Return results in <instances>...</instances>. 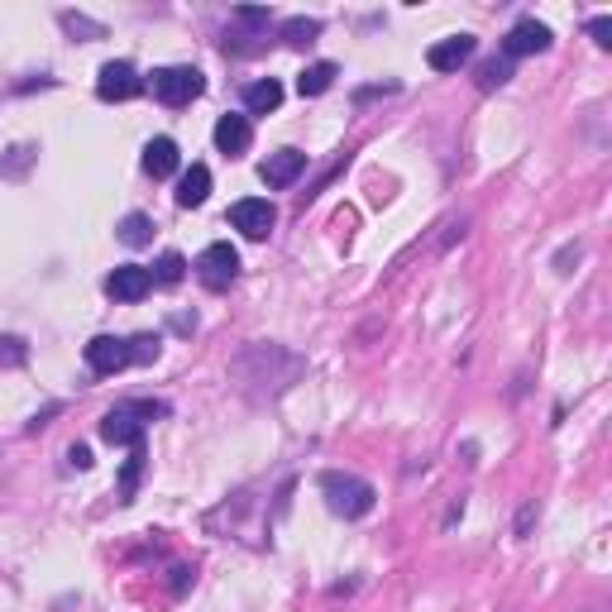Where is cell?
<instances>
[{
  "instance_id": "cell-8",
  "label": "cell",
  "mask_w": 612,
  "mask_h": 612,
  "mask_svg": "<svg viewBox=\"0 0 612 612\" xmlns=\"http://www.w3.org/2000/svg\"><path fill=\"white\" fill-rule=\"evenodd\" d=\"M87 369L91 373H120V369H130V340L96 335V340L87 345Z\"/></svg>"
},
{
  "instance_id": "cell-23",
  "label": "cell",
  "mask_w": 612,
  "mask_h": 612,
  "mask_svg": "<svg viewBox=\"0 0 612 612\" xmlns=\"http://www.w3.org/2000/svg\"><path fill=\"white\" fill-rule=\"evenodd\" d=\"M158 359V335H139L130 340V364H153Z\"/></svg>"
},
{
  "instance_id": "cell-24",
  "label": "cell",
  "mask_w": 612,
  "mask_h": 612,
  "mask_svg": "<svg viewBox=\"0 0 612 612\" xmlns=\"http://www.w3.org/2000/svg\"><path fill=\"white\" fill-rule=\"evenodd\" d=\"M63 29H67V34H91V39H101V34H106L96 20H87V15H72V10H63Z\"/></svg>"
},
{
  "instance_id": "cell-14",
  "label": "cell",
  "mask_w": 612,
  "mask_h": 612,
  "mask_svg": "<svg viewBox=\"0 0 612 612\" xmlns=\"http://www.w3.org/2000/svg\"><path fill=\"white\" fill-rule=\"evenodd\" d=\"M206 197H211V168L192 163V168L182 173V182H177V206H182V211H192V206H201Z\"/></svg>"
},
{
  "instance_id": "cell-1",
  "label": "cell",
  "mask_w": 612,
  "mask_h": 612,
  "mask_svg": "<svg viewBox=\"0 0 612 612\" xmlns=\"http://www.w3.org/2000/svg\"><path fill=\"white\" fill-rule=\"evenodd\" d=\"M321 493L335 517H369L373 512V483L354 479V474H321Z\"/></svg>"
},
{
  "instance_id": "cell-4",
  "label": "cell",
  "mask_w": 612,
  "mask_h": 612,
  "mask_svg": "<svg viewBox=\"0 0 612 612\" xmlns=\"http://www.w3.org/2000/svg\"><path fill=\"white\" fill-rule=\"evenodd\" d=\"M230 225L240 230L244 240H268V235H273V225H278V211H273V201L244 197V201L230 206Z\"/></svg>"
},
{
  "instance_id": "cell-26",
  "label": "cell",
  "mask_w": 612,
  "mask_h": 612,
  "mask_svg": "<svg viewBox=\"0 0 612 612\" xmlns=\"http://www.w3.org/2000/svg\"><path fill=\"white\" fill-rule=\"evenodd\" d=\"M67 464H72V469H91V450L87 445H72V450H67Z\"/></svg>"
},
{
  "instance_id": "cell-7",
  "label": "cell",
  "mask_w": 612,
  "mask_h": 612,
  "mask_svg": "<svg viewBox=\"0 0 612 612\" xmlns=\"http://www.w3.org/2000/svg\"><path fill=\"white\" fill-rule=\"evenodd\" d=\"M149 287H153L149 268H139V263H120V268L106 278V292L115 297V302H144Z\"/></svg>"
},
{
  "instance_id": "cell-6",
  "label": "cell",
  "mask_w": 612,
  "mask_h": 612,
  "mask_svg": "<svg viewBox=\"0 0 612 612\" xmlns=\"http://www.w3.org/2000/svg\"><path fill=\"white\" fill-rule=\"evenodd\" d=\"M101 440H110V445H144V421H139V407H115V412L101 416Z\"/></svg>"
},
{
  "instance_id": "cell-2",
  "label": "cell",
  "mask_w": 612,
  "mask_h": 612,
  "mask_svg": "<svg viewBox=\"0 0 612 612\" xmlns=\"http://www.w3.org/2000/svg\"><path fill=\"white\" fill-rule=\"evenodd\" d=\"M201 91H206V77H201L197 67H158V72H153V96L173 110L192 106Z\"/></svg>"
},
{
  "instance_id": "cell-3",
  "label": "cell",
  "mask_w": 612,
  "mask_h": 612,
  "mask_svg": "<svg viewBox=\"0 0 612 612\" xmlns=\"http://www.w3.org/2000/svg\"><path fill=\"white\" fill-rule=\"evenodd\" d=\"M192 268H197V278L211 287V292H220V287L235 283V273H240V254H235L230 244H206Z\"/></svg>"
},
{
  "instance_id": "cell-5",
  "label": "cell",
  "mask_w": 612,
  "mask_h": 612,
  "mask_svg": "<svg viewBox=\"0 0 612 612\" xmlns=\"http://www.w3.org/2000/svg\"><path fill=\"white\" fill-rule=\"evenodd\" d=\"M144 91V77L134 72V63H106L96 72V96L101 101H134Z\"/></svg>"
},
{
  "instance_id": "cell-20",
  "label": "cell",
  "mask_w": 612,
  "mask_h": 612,
  "mask_svg": "<svg viewBox=\"0 0 612 612\" xmlns=\"http://www.w3.org/2000/svg\"><path fill=\"white\" fill-rule=\"evenodd\" d=\"M507 77H512V63H507V58H488V63H479V91L507 87Z\"/></svg>"
},
{
  "instance_id": "cell-19",
  "label": "cell",
  "mask_w": 612,
  "mask_h": 612,
  "mask_svg": "<svg viewBox=\"0 0 612 612\" xmlns=\"http://www.w3.org/2000/svg\"><path fill=\"white\" fill-rule=\"evenodd\" d=\"M139 474H144V445H134L130 459H125V474H120V503H130V498H134Z\"/></svg>"
},
{
  "instance_id": "cell-11",
  "label": "cell",
  "mask_w": 612,
  "mask_h": 612,
  "mask_svg": "<svg viewBox=\"0 0 612 612\" xmlns=\"http://www.w3.org/2000/svg\"><path fill=\"white\" fill-rule=\"evenodd\" d=\"M249 144H254L249 115H220L216 120V149L225 153V158H240V153H249Z\"/></svg>"
},
{
  "instance_id": "cell-10",
  "label": "cell",
  "mask_w": 612,
  "mask_h": 612,
  "mask_svg": "<svg viewBox=\"0 0 612 612\" xmlns=\"http://www.w3.org/2000/svg\"><path fill=\"white\" fill-rule=\"evenodd\" d=\"M546 48H550V29L546 24H536V20L512 24V29H507V39H503L507 58H531V53H546Z\"/></svg>"
},
{
  "instance_id": "cell-15",
  "label": "cell",
  "mask_w": 612,
  "mask_h": 612,
  "mask_svg": "<svg viewBox=\"0 0 612 612\" xmlns=\"http://www.w3.org/2000/svg\"><path fill=\"white\" fill-rule=\"evenodd\" d=\"M283 106V82H273V77H263V82H254V87L244 91V110L249 115H268V110Z\"/></svg>"
},
{
  "instance_id": "cell-9",
  "label": "cell",
  "mask_w": 612,
  "mask_h": 612,
  "mask_svg": "<svg viewBox=\"0 0 612 612\" xmlns=\"http://www.w3.org/2000/svg\"><path fill=\"white\" fill-rule=\"evenodd\" d=\"M302 168H306V153H297V149H278V153H268V163L259 168V177H263V187L283 192V187H292V182L302 177Z\"/></svg>"
},
{
  "instance_id": "cell-18",
  "label": "cell",
  "mask_w": 612,
  "mask_h": 612,
  "mask_svg": "<svg viewBox=\"0 0 612 612\" xmlns=\"http://www.w3.org/2000/svg\"><path fill=\"white\" fill-rule=\"evenodd\" d=\"M182 273H187V259H182V254H173V249H168V254H163V259H158V263L149 268V278H153L158 287L182 283Z\"/></svg>"
},
{
  "instance_id": "cell-12",
  "label": "cell",
  "mask_w": 612,
  "mask_h": 612,
  "mask_svg": "<svg viewBox=\"0 0 612 612\" xmlns=\"http://www.w3.org/2000/svg\"><path fill=\"white\" fill-rule=\"evenodd\" d=\"M469 58H474V39H469V34H450V39H440V44L426 48V63L436 67V72H459Z\"/></svg>"
},
{
  "instance_id": "cell-13",
  "label": "cell",
  "mask_w": 612,
  "mask_h": 612,
  "mask_svg": "<svg viewBox=\"0 0 612 612\" xmlns=\"http://www.w3.org/2000/svg\"><path fill=\"white\" fill-rule=\"evenodd\" d=\"M144 173L149 177H173L177 173V144L168 134H158L144 144Z\"/></svg>"
},
{
  "instance_id": "cell-16",
  "label": "cell",
  "mask_w": 612,
  "mask_h": 612,
  "mask_svg": "<svg viewBox=\"0 0 612 612\" xmlns=\"http://www.w3.org/2000/svg\"><path fill=\"white\" fill-rule=\"evenodd\" d=\"M335 77H340V67L335 63H311V67H302L297 91H302V96H326V91L335 87Z\"/></svg>"
},
{
  "instance_id": "cell-17",
  "label": "cell",
  "mask_w": 612,
  "mask_h": 612,
  "mask_svg": "<svg viewBox=\"0 0 612 612\" xmlns=\"http://www.w3.org/2000/svg\"><path fill=\"white\" fill-rule=\"evenodd\" d=\"M115 235H120V244H130V249H144V244L153 240V220L134 211V216L120 220V230H115Z\"/></svg>"
},
{
  "instance_id": "cell-25",
  "label": "cell",
  "mask_w": 612,
  "mask_h": 612,
  "mask_svg": "<svg viewBox=\"0 0 612 612\" xmlns=\"http://www.w3.org/2000/svg\"><path fill=\"white\" fill-rule=\"evenodd\" d=\"M589 34L598 39V48H612V20H608V15H598V20L589 24Z\"/></svg>"
},
{
  "instance_id": "cell-21",
  "label": "cell",
  "mask_w": 612,
  "mask_h": 612,
  "mask_svg": "<svg viewBox=\"0 0 612 612\" xmlns=\"http://www.w3.org/2000/svg\"><path fill=\"white\" fill-rule=\"evenodd\" d=\"M321 34V20H287L283 24V44H311Z\"/></svg>"
},
{
  "instance_id": "cell-22",
  "label": "cell",
  "mask_w": 612,
  "mask_h": 612,
  "mask_svg": "<svg viewBox=\"0 0 612 612\" xmlns=\"http://www.w3.org/2000/svg\"><path fill=\"white\" fill-rule=\"evenodd\" d=\"M24 359H29V345H24L20 335H0V364L15 369V364H24Z\"/></svg>"
}]
</instances>
